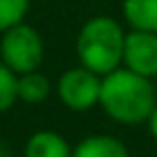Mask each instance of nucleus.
I'll return each instance as SVG.
<instances>
[{"label": "nucleus", "mask_w": 157, "mask_h": 157, "mask_svg": "<svg viewBox=\"0 0 157 157\" xmlns=\"http://www.w3.org/2000/svg\"><path fill=\"white\" fill-rule=\"evenodd\" d=\"M155 88H157V83H155Z\"/></svg>", "instance_id": "14"}, {"label": "nucleus", "mask_w": 157, "mask_h": 157, "mask_svg": "<svg viewBox=\"0 0 157 157\" xmlns=\"http://www.w3.org/2000/svg\"><path fill=\"white\" fill-rule=\"evenodd\" d=\"M148 132H150V136L157 141V106L152 109V113H150V118H148Z\"/></svg>", "instance_id": "12"}, {"label": "nucleus", "mask_w": 157, "mask_h": 157, "mask_svg": "<svg viewBox=\"0 0 157 157\" xmlns=\"http://www.w3.org/2000/svg\"><path fill=\"white\" fill-rule=\"evenodd\" d=\"M99 106L118 125H146L152 109L157 106L155 81L139 76L127 67H118L111 74L102 76Z\"/></svg>", "instance_id": "1"}, {"label": "nucleus", "mask_w": 157, "mask_h": 157, "mask_svg": "<svg viewBox=\"0 0 157 157\" xmlns=\"http://www.w3.org/2000/svg\"><path fill=\"white\" fill-rule=\"evenodd\" d=\"M125 37V28L113 16L99 14L88 19L76 35L78 65L88 67L99 76H106L113 69L123 67Z\"/></svg>", "instance_id": "2"}, {"label": "nucleus", "mask_w": 157, "mask_h": 157, "mask_svg": "<svg viewBox=\"0 0 157 157\" xmlns=\"http://www.w3.org/2000/svg\"><path fill=\"white\" fill-rule=\"evenodd\" d=\"M0 157H12V152H10V148H7V143L0 139Z\"/></svg>", "instance_id": "13"}, {"label": "nucleus", "mask_w": 157, "mask_h": 157, "mask_svg": "<svg viewBox=\"0 0 157 157\" xmlns=\"http://www.w3.org/2000/svg\"><path fill=\"white\" fill-rule=\"evenodd\" d=\"M30 10V0H0V33L23 23Z\"/></svg>", "instance_id": "11"}, {"label": "nucleus", "mask_w": 157, "mask_h": 157, "mask_svg": "<svg viewBox=\"0 0 157 157\" xmlns=\"http://www.w3.org/2000/svg\"><path fill=\"white\" fill-rule=\"evenodd\" d=\"M19 102V74L0 60V113H7Z\"/></svg>", "instance_id": "10"}, {"label": "nucleus", "mask_w": 157, "mask_h": 157, "mask_svg": "<svg viewBox=\"0 0 157 157\" xmlns=\"http://www.w3.org/2000/svg\"><path fill=\"white\" fill-rule=\"evenodd\" d=\"M72 157H129V150L118 136L90 134L74 146Z\"/></svg>", "instance_id": "7"}, {"label": "nucleus", "mask_w": 157, "mask_h": 157, "mask_svg": "<svg viewBox=\"0 0 157 157\" xmlns=\"http://www.w3.org/2000/svg\"><path fill=\"white\" fill-rule=\"evenodd\" d=\"M74 148L63 134L53 129H39L30 134L23 148V157H72Z\"/></svg>", "instance_id": "6"}, {"label": "nucleus", "mask_w": 157, "mask_h": 157, "mask_svg": "<svg viewBox=\"0 0 157 157\" xmlns=\"http://www.w3.org/2000/svg\"><path fill=\"white\" fill-rule=\"evenodd\" d=\"M44 37L30 23H19L0 33V60L14 74L37 72L44 63Z\"/></svg>", "instance_id": "3"}, {"label": "nucleus", "mask_w": 157, "mask_h": 157, "mask_svg": "<svg viewBox=\"0 0 157 157\" xmlns=\"http://www.w3.org/2000/svg\"><path fill=\"white\" fill-rule=\"evenodd\" d=\"M123 16L129 30L157 33V0H123Z\"/></svg>", "instance_id": "8"}, {"label": "nucleus", "mask_w": 157, "mask_h": 157, "mask_svg": "<svg viewBox=\"0 0 157 157\" xmlns=\"http://www.w3.org/2000/svg\"><path fill=\"white\" fill-rule=\"evenodd\" d=\"M53 90L63 102V106H67L74 113H86L99 104L102 76L90 72L83 65H76V67H69L60 74Z\"/></svg>", "instance_id": "4"}, {"label": "nucleus", "mask_w": 157, "mask_h": 157, "mask_svg": "<svg viewBox=\"0 0 157 157\" xmlns=\"http://www.w3.org/2000/svg\"><path fill=\"white\" fill-rule=\"evenodd\" d=\"M123 67L146 78H157V33L129 30L125 37Z\"/></svg>", "instance_id": "5"}, {"label": "nucleus", "mask_w": 157, "mask_h": 157, "mask_svg": "<svg viewBox=\"0 0 157 157\" xmlns=\"http://www.w3.org/2000/svg\"><path fill=\"white\" fill-rule=\"evenodd\" d=\"M51 86L49 76L37 72H28V74H21L19 76V102H25V104H42L44 99H49Z\"/></svg>", "instance_id": "9"}]
</instances>
